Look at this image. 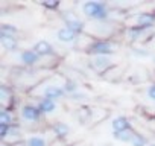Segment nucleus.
<instances>
[{
  "instance_id": "f257e3e1",
  "label": "nucleus",
  "mask_w": 155,
  "mask_h": 146,
  "mask_svg": "<svg viewBox=\"0 0 155 146\" xmlns=\"http://www.w3.org/2000/svg\"><path fill=\"white\" fill-rule=\"evenodd\" d=\"M28 93L32 98H38V99L46 98V99H53V101H58L67 96L64 91V78L56 76V75L41 79V82L35 84Z\"/></svg>"
},
{
  "instance_id": "f03ea898",
  "label": "nucleus",
  "mask_w": 155,
  "mask_h": 146,
  "mask_svg": "<svg viewBox=\"0 0 155 146\" xmlns=\"http://www.w3.org/2000/svg\"><path fill=\"white\" fill-rule=\"evenodd\" d=\"M81 11L90 22H110L111 18L110 5L105 2H84L81 5Z\"/></svg>"
},
{
  "instance_id": "7ed1b4c3",
  "label": "nucleus",
  "mask_w": 155,
  "mask_h": 146,
  "mask_svg": "<svg viewBox=\"0 0 155 146\" xmlns=\"http://www.w3.org/2000/svg\"><path fill=\"white\" fill-rule=\"evenodd\" d=\"M116 32L117 26L111 22H90L85 28V34L93 40H111Z\"/></svg>"
},
{
  "instance_id": "20e7f679",
  "label": "nucleus",
  "mask_w": 155,
  "mask_h": 146,
  "mask_svg": "<svg viewBox=\"0 0 155 146\" xmlns=\"http://www.w3.org/2000/svg\"><path fill=\"white\" fill-rule=\"evenodd\" d=\"M43 119V113L40 111L37 104H23L18 108V122L21 126L38 125Z\"/></svg>"
},
{
  "instance_id": "39448f33",
  "label": "nucleus",
  "mask_w": 155,
  "mask_h": 146,
  "mask_svg": "<svg viewBox=\"0 0 155 146\" xmlns=\"http://www.w3.org/2000/svg\"><path fill=\"white\" fill-rule=\"evenodd\" d=\"M117 47H119V44L114 40H93L87 46L85 52L90 56H94V55H114Z\"/></svg>"
},
{
  "instance_id": "423d86ee",
  "label": "nucleus",
  "mask_w": 155,
  "mask_h": 146,
  "mask_svg": "<svg viewBox=\"0 0 155 146\" xmlns=\"http://www.w3.org/2000/svg\"><path fill=\"white\" fill-rule=\"evenodd\" d=\"M114 58L113 55H94L88 58V65L99 75H105L107 71H110L113 67H116L114 64Z\"/></svg>"
},
{
  "instance_id": "0eeeda50",
  "label": "nucleus",
  "mask_w": 155,
  "mask_h": 146,
  "mask_svg": "<svg viewBox=\"0 0 155 146\" xmlns=\"http://www.w3.org/2000/svg\"><path fill=\"white\" fill-rule=\"evenodd\" d=\"M61 18L65 25V28L74 31L78 35H82L85 34V28H87V23L84 20H81L78 17V14H74L73 11H62L61 14Z\"/></svg>"
},
{
  "instance_id": "6e6552de",
  "label": "nucleus",
  "mask_w": 155,
  "mask_h": 146,
  "mask_svg": "<svg viewBox=\"0 0 155 146\" xmlns=\"http://www.w3.org/2000/svg\"><path fill=\"white\" fill-rule=\"evenodd\" d=\"M129 26H140L144 29H152L155 26V12H138L129 17Z\"/></svg>"
},
{
  "instance_id": "1a4fd4ad",
  "label": "nucleus",
  "mask_w": 155,
  "mask_h": 146,
  "mask_svg": "<svg viewBox=\"0 0 155 146\" xmlns=\"http://www.w3.org/2000/svg\"><path fill=\"white\" fill-rule=\"evenodd\" d=\"M18 61L21 62L23 67H35L38 65L40 62L44 61V58H41L34 49H25L18 53Z\"/></svg>"
},
{
  "instance_id": "9d476101",
  "label": "nucleus",
  "mask_w": 155,
  "mask_h": 146,
  "mask_svg": "<svg viewBox=\"0 0 155 146\" xmlns=\"http://www.w3.org/2000/svg\"><path fill=\"white\" fill-rule=\"evenodd\" d=\"M40 111L43 113V116H53L56 111H58V101H53V99H46V98H41L38 99L37 102Z\"/></svg>"
},
{
  "instance_id": "9b49d317",
  "label": "nucleus",
  "mask_w": 155,
  "mask_h": 146,
  "mask_svg": "<svg viewBox=\"0 0 155 146\" xmlns=\"http://www.w3.org/2000/svg\"><path fill=\"white\" fill-rule=\"evenodd\" d=\"M25 138H23V131H21V125L20 123H15L14 126H11L9 128V132H8V135L2 140V143H8V144H17V143H20V141H23Z\"/></svg>"
},
{
  "instance_id": "f8f14e48",
  "label": "nucleus",
  "mask_w": 155,
  "mask_h": 146,
  "mask_svg": "<svg viewBox=\"0 0 155 146\" xmlns=\"http://www.w3.org/2000/svg\"><path fill=\"white\" fill-rule=\"evenodd\" d=\"M150 29H144V28H140V26H128L125 29V37L129 43H135L138 40H141L144 35L149 34Z\"/></svg>"
},
{
  "instance_id": "ddd939ff",
  "label": "nucleus",
  "mask_w": 155,
  "mask_h": 146,
  "mask_svg": "<svg viewBox=\"0 0 155 146\" xmlns=\"http://www.w3.org/2000/svg\"><path fill=\"white\" fill-rule=\"evenodd\" d=\"M78 35L74 31H71V29H68V28H59L58 31H56V38H58V41L59 43H64V44H71V43H76L78 41Z\"/></svg>"
},
{
  "instance_id": "4468645a",
  "label": "nucleus",
  "mask_w": 155,
  "mask_h": 146,
  "mask_svg": "<svg viewBox=\"0 0 155 146\" xmlns=\"http://www.w3.org/2000/svg\"><path fill=\"white\" fill-rule=\"evenodd\" d=\"M41 58H49V56H55V50H53V46L49 43V41H46V40H40V41H37L35 44H34V47H32Z\"/></svg>"
},
{
  "instance_id": "2eb2a0df",
  "label": "nucleus",
  "mask_w": 155,
  "mask_h": 146,
  "mask_svg": "<svg viewBox=\"0 0 155 146\" xmlns=\"http://www.w3.org/2000/svg\"><path fill=\"white\" fill-rule=\"evenodd\" d=\"M131 128H132V123L126 116H117L111 120L113 132H122V131H126V129H131Z\"/></svg>"
},
{
  "instance_id": "dca6fc26",
  "label": "nucleus",
  "mask_w": 155,
  "mask_h": 146,
  "mask_svg": "<svg viewBox=\"0 0 155 146\" xmlns=\"http://www.w3.org/2000/svg\"><path fill=\"white\" fill-rule=\"evenodd\" d=\"M0 99H2V108H9L11 110V105L14 104V90L3 84L0 87Z\"/></svg>"
},
{
  "instance_id": "f3484780",
  "label": "nucleus",
  "mask_w": 155,
  "mask_h": 146,
  "mask_svg": "<svg viewBox=\"0 0 155 146\" xmlns=\"http://www.w3.org/2000/svg\"><path fill=\"white\" fill-rule=\"evenodd\" d=\"M50 131H52V134L55 135L56 140H64L70 134V126L65 122H55V123H52Z\"/></svg>"
},
{
  "instance_id": "a211bd4d",
  "label": "nucleus",
  "mask_w": 155,
  "mask_h": 146,
  "mask_svg": "<svg viewBox=\"0 0 155 146\" xmlns=\"http://www.w3.org/2000/svg\"><path fill=\"white\" fill-rule=\"evenodd\" d=\"M76 119L81 125H88L91 123V107H87V105H82L78 108L76 111Z\"/></svg>"
},
{
  "instance_id": "6ab92c4d",
  "label": "nucleus",
  "mask_w": 155,
  "mask_h": 146,
  "mask_svg": "<svg viewBox=\"0 0 155 146\" xmlns=\"http://www.w3.org/2000/svg\"><path fill=\"white\" fill-rule=\"evenodd\" d=\"M26 144L28 146H50L52 143H49V138L44 134H34L26 138Z\"/></svg>"
},
{
  "instance_id": "aec40b11",
  "label": "nucleus",
  "mask_w": 155,
  "mask_h": 146,
  "mask_svg": "<svg viewBox=\"0 0 155 146\" xmlns=\"http://www.w3.org/2000/svg\"><path fill=\"white\" fill-rule=\"evenodd\" d=\"M2 47L6 52H17L18 50V38L17 37H0Z\"/></svg>"
},
{
  "instance_id": "412c9836",
  "label": "nucleus",
  "mask_w": 155,
  "mask_h": 146,
  "mask_svg": "<svg viewBox=\"0 0 155 146\" xmlns=\"http://www.w3.org/2000/svg\"><path fill=\"white\" fill-rule=\"evenodd\" d=\"M0 125H8V126L15 125V114L12 113V110L2 108V111H0Z\"/></svg>"
},
{
  "instance_id": "4be33fe9",
  "label": "nucleus",
  "mask_w": 155,
  "mask_h": 146,
  "mask_svg": "<svg viewBox=\"0 0 155 146\" xmlns=\"http://www.w3.org/2000/svg\"><path fill=\"white\" fill-rule=\"evenodd\" d=\"M81 90L79 82H78L74 78H64V91L67 96H71L74 93H78Z\"/></svg>"
},
{
  "instance_id": "5701e85b",
  "label": "nucleus",
  "mask_w": 155,
  "mask_h": 146,
  "mask_svg": "<svg viewBox=\"0 0 155 146\" xmlns=\"http://www.w3.org/2000/svg\"><path fill=\"white\" fill-rule=\"evenodd\" d=\"M134 134H135V129L131 128V129H126V131H122V132H113V137H114L117 141H122V143H131Z\"/></svg>"
},
{
  "instance_id": "b1692460",
  "label": "nucleus",
  "mask_w": 155,
  "mask_h": 146,
  "mask_svg": "<svg viewBox=\"0 0 155 146\" xmlns=\"http://www.w3.org/2000/svg\"><path fill=\"white\" fill-rule=\"evenodd\" d=\"M0 35L2 37H17L18 35V28L11 25V23H3L0 28Z\"/></svg>"
},
{
  "instance_id": "393cba45",
  "label": "nucleus",
  "mask_w": 155,
  "mask_h": 146,
  "mask_svg": "<svg viewBox=\"0 0 155 146\" xmlns=\"http://www.w3.org/2000/svg\"><path fill=\"white\" fill-rule=\"evenodd\" d=\"M105 117H107V111H105V110H102V108H96V107H91V125L102 122Z\"/></svg>"
},
{
  "instance_id": "a878e982",
  "label": "nucleus",
  "mask_w": 155,
  "mask_h": 146,
  "mask_svg": "<svg viewBox=\"0 0 155 146\" xmlns=\"http://www.w3.org/2000/svg\"><path fill=\"white\" fill-rule=\"evenodd\" d=\"M129 144L131 146H147L149 143H147V138L143 134H140V132L135 131V134H134V137H132V140H131Z\"/></svg>"
},
{
  "instance_id": "bb28decb",
  "label": "nucleus",
  "mask_w": 155,
  "mask_h": 146,
  "mask_svg": "<svg viewBox=\"0 0 155 146\" xmlns=\"http://www.w3.org/2000/svg\"><path fill=\"white\" fill-rule=\"evenodd\" d=\"M143 95H144V99H146L147 102H150V104H155V82L149 84V85L144 88Z\"/></svg>"
},
{
  "instance_id": "cd10ccee",
  "label": "nucleus",
  "mask_w": 155,
  "mask_h": 146,
  "mask_svg": "<svg viewBox=\"0 0 155 146\" xmlns=\"http://www.w3.org/2000/svg\"><path fill=\"white\" fill-rule=\"evenodd\" d=\"M132 55L134 56H138V58H149L152 56V53L143 47H132Z\"/></svg>"
},
{
  "instance_id": "c85d7f7f",
  "label": "nucleus",
  "mask_w": 155,
  "mask_h": 146,
  "mask_svg": "<svg viewBox=\"0 0 155 146\" xmlns=\"http://www.w3.org/2000/svg\"><path fill=\"white\" fill-rule=\"evenodd\" d=\"M41 6H44L46 9L55 11L61 6V2H58V0H46V2H41Z\"/></svg>"
},
{
  "instance_id": "c756f323",
  "label": "nucleus",
  "mask_w": 155,
  "mask_h": 146,
  "mask_svg": "<svg viewBox=\"0 0 155 146\" xmlns=\"http://www.w3.org/2000/svg\"><path fill=\"white\" fill-rule=\"evenodd\" d=\"M68 98H70V101H73V102H82V101H87V99H88V95L84 93L82 90H79L78 93H74V95H71V96H68Z\"/></svg>"
},
{
  "instance_id": "7c9ffc66",
  "label": "nucleus",
  "mask_w": 155,
  "mask_h": 146,
  "mask_svg": "<svg viewBox=\"0 0 155 146\" xmlns=\"http://www.w3.org/2000/svg\"><path fill=\"white\" fill-rule=\"evenodd\" d=\"M70 146H90V143H88V141H78V143L70 144Z\"/></svg>"
},
{
  "instance_id": "2f4dec72",
  "label": "nucleus",
  "mask_w": 155,
  "mask_h": 146,
  "mask_svg": "<svg viewBox=\"0 0 155 146\" xmlns=\"http://www.w3.org/2000/svg\"><path fill=\"white\" fill-rule=\"evenodd\" d=\"M0 146H12V144H8V143H2Z\"/></svg>"
},
{
  "instance_id": "473e14b6",
  "label": "nucleus",
  "mask_w": 155,
  "mask_h": 146,
  "mask_svg": "<svg viewBox=\"0 0 155 146\" xmlns=\"http://www.w3.org/2000/svg\"><path fill=\"white\" fill-rule=\"evenodd\" d=\"M147 146H155V143H149V144H147Z\"/></svg>"
}]
</instances>
